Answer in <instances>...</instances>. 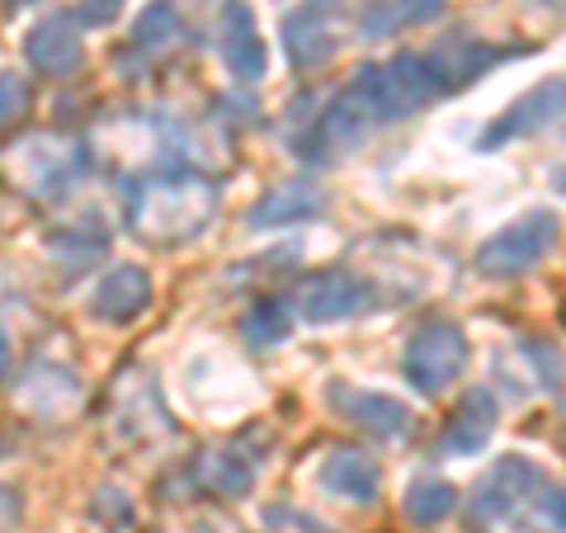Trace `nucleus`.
<instances>
[{"label":"nucleus","mask_w":566,"mask_h":533,"mask_svg":"<svg viewBox=\"0 0 566 533\" xmlns=\"http://www.w3.org/2000/svg\"><path fill=\"white\" fill-rule=\"evenodd\" d=\"M212 212H218V185L189 166H161L128 189V227L161 251L203 237Z\"/></svg>","instance_id":"1"},{"label":"nucleus","mask_w":566,"mask_h":533,"mask_svg":"<svg viewBox=\"0 0 566 533\" xmlns=\"http://www.w3.org/2000/svg\"><path fill=\"white\" fill-rule=\"evenodd\" d=\"M6 175L29 199L66 203L91 175V151L66 133H24L14 147H6Z\"/></svg>","instance_id":"2"},{"label":"nucleus","mask_w":566,"mask_h":533,"mask_svg":"<svg viewBox=\"0 0 566 533\" xmlns=\"http://www.w3.org/2000/svg\"><path fill=\"white\" fill-rule=\"evenodd\" d=\"M354 85L364 91L368 109H374L378 123L411 118L439 95L420 52H397V58H387V62H368V66L354 71Z\"/></svg>","instance_id":"3"},{"label":"nucleus","mask_w":566,"mask_h":533,"mask_svg":"<svg viewBox=\"0 0 566 533\" xmlns=\"http://www.w3.org/2000/svg\"><path fill=\"white\" fill-rule=\"evenodd\" d=\"M557 237H562L557 212L528 208V212H520L515 222H505L491 241L476 245L472 264H476V274H486V279H520L528 270H538L543 255L557 245Z\"/></svg>","instance_id":"4"},{"label":"nucleus","mask_w":566,"mask_h":533,"mask_svg":"<svg viewBox=\"0 0 566 533\" xmlns=\"http://www.w3.org/2000/svg\"><path fill=\"white\" fill-rule=\"evenodd\" d=\"M468 368V331L449 322V316H434L424 322L401 354V378L416 387L420 397H439L444 387H453V378H463Z\"/></svg>","instance_id":"5"},{"label":"nucleus","mask_w":566,"mask_h":533,"mask_svg":"<svg viewBox=\"0 0 566 533\" xmlns=\"http://www.w3.org/2000/svg\"><path fill=\"white\" fill-rule=\"evenodd\" d=\"M374 128H378L374 109H368V100H364L359 85L349 81L345 91L322 109V118L312 123V133L297 142V151H303L307 166H335L340 156H349L354 147H359V142Z\"/></svg>","instance_id":"6"},{"label":"nucleus","mask_w":566,"mask_h":533,"mask_svg":"<svg viewBox=\"0 0 566 533\" xmlns=\"http://www.w3.org/2000/svg\"><path fill=\"white\" fill-rule=\"evenodd\" d=\"M566 137V76L553 81H538L534 91H524L510 109L491 123V128L476 137L482 151H495L505 142H520V137Z\"/></svg>","instance_id":"7"},{"label":"nucleus","mask_w":566,"mask_h":533,"mask_svg":"<svg viewBox=\"0 0 566 533\" xmlns=\"http://www.w3.org/2000/svg\"><path fill=\"white\" fill-rule=\"evenodd\" d=\"M349 14H359L349 0H307V6H297L283 20V48H289L293 66L297 71L326 66L345 43L340 20H349Z\"/></svg>","instance_id":"8"},{"label":"nucleus","mask_w":566,"mask_h":533,"mask_svg":"<svg viewBox=\"0 0 566 533\" xmlns=\"http://www.w3.org/2000/svg\"><path fill=\"white\" fill-rule=\"evenodd\" d=\"M543 487H547V472L534 463V458L505 453L501 463H495L482 482H476L472 510L482 514V520H520L524 524V514H528V505L538 501Z\"/></svg>","instance_id":"9"},{"label":"nucleus","mask_w":566,"mask_h":533,"mask_svg":"<svg viewBox=\"0 0 566 533\" xmlns=\"http://www.w3.org/2000/svg\"><path fill=\"white\" fill-rule=\"evenodd\" d=\"M374 307V289L349 274V270H322V274H307L303 289L293 293V312L312 326H335L345 316H359Z\"/></svg>","instance_id":"10"},{"label":"nucleus","mask_w":566,"mask_h":533,"mask_svg":"<svg viewBox=\"0 0 566 533\" xmlns=\"http://www.w3.org/2000/svg\"><path fill=\"white\" fill-rule=\"evenodd\" d=\"M515 52L510 48H495L486 39H468V33H453V39H439L430 52H424V66L434 76V91L449 95V91H463V85L482 81L495 62H510Z\"/></svg>","instance_id":"11"},{"label":"nucleus","mask_w":566,"mask_h":533,"mask_svg":"<svg viewBox=\"0 0 566 533\" xmlns=\"http://www.w3.org/2000/svg\"><path fill=\"white\" fill-rule=\"evenodd\" d=\"M147 307H151V274L142 264H114L91 293V316L104 326H133Z\"/></svg>","instance_id":"12"},{"label":"nucleus","mask_w":566,"mask_h":533,"mask_svg":"<svg viewBox=\"0 0 566 533\" xmlns=\"http://www.w3.org/2000/svg\"><path fill=\"white\" fill-rule=\"evenodd\" d=\"M24 52H29V62H33V66L48 71V76H66V71H76V66L85 62L81 20H76L71 10H52V14H43V20L29 29Z\"/></svg>","instance_id":"13"},{"label":"nucleus","mask_w":566,"mask_h":533,"mask_svg":"<svg viewBox=\"0 0 566 533\" xmlns=\"http://www.w3.org/2000/svg\"><path fill=\"white\" fill-rule=\"evenodd\" d=\"M222 62L241 85H255L270 71V52H264L255 10L245 0H227V10H222Z\"/></svg>","instance_id":"14"},{"label":"nucleus","mask_w":566,"mask_h":533,"mask_svg":"<svg viewBox=\"0 0 566 533\" xmlns=\"http://www.w3.org/2000/svg\"><path fill=\"white\" fill-rule=\"evenodd\" d=\"M316 487L335 501H349V505H374L378 491H382V468L368 458L364 449H331L316 468Z\"/></svg>","instance_id":"15"},{"label":"nucleus","mask_w":566,"mask_h":533,"mask_svg":"<svg viewBox=\"0 0 566 533\" xmlns=\"http://www.w3.org/2000/svg\"><path fill=\"white\" fill-rule=\"evenodd\" d=\"M495 425H501V406H495V397L486 393V387H472V393L458 401V411L449 420L444 439H439V453L444 458H468V453H482Z\"/></svg>","instance_id":"16"},{"label":"nucleus","mask_w":566,"mask_h":533,"mask_svg":"<svg viewBox=\"0 0 566 533\" xmlns=\"http://www.w3.org/2000/svg\"><path fill=\"white\" fill-rule=\"evenodd\" d=\"M331 397H335V406L345 411V420H354L359 430L378 435V439H406V435H411V425H416V416L406 411L397 397H387V393H359V387H335Z\"/></svg>","instance_id":"17"},{"label":"nucleus","mask_w":566,"mask_h":533,"mask_svg":"<svg viewBox=\"0 0 566 533\" xmlns=\"http://www.w3.org/2000/svg\"><path fill=\"white\" fill-rule=\"evenodd\" d=\"M326 212V194L316 185H279L270 189L264 199L245 212V227H255V232H270V227H297V222H312Z\"/></svg>","instance_id":"18"},{"label":"nucleus","mask_w":566,"mask_h":533,"mask_svg":"<svg viewBox=\"0 0 566 533\" xmlns=\"http://www.w3.org/2000/svg\"><path fill=\"white\" fill-rule=\"evenodd\" d=\"M180 39H185L180 10H175L170 0H151V6L137 14L128 52H133L137 62H161V58H170V52L180 48Z\"/></svg>","instance_id":"19"},{"label":"nucleus","mask_w":566,"mask_h":533,"mask_svg":"<svg viewBox=\"0 0 566 533\" xmlns=\"http://www.w3.org/2000/svg\"><path fill=\"white\" fill-rule=\"evenodd\" d=\"M458 505V491L449 482H434V477H420V482H411V491H406V520L420 524V529H434L439 520H449Z\"/></svg>","instance_id":"20"},{"label":"nucleus","mask_w":566,"mask_h":533,"mask_svg":"<svg viewBox=\"0 0 566 533\" xmlns=\"http://www.w3.org/2000/svg\"><path fill=\"white\" fill-rule=\"evenodd\" d=\"M241 335H245L251 345H260V349L289 341V302H279V297L251 302V307H245V316H241Z\"/></svg>","instance_id":"21"},{"label":"nucleus","mask_w":566,"mask_h":533,"mask_svg":"<svg viewBox=\"0 0 566 533\" xmlns=\"http://www.w3.org/2000/svg\"><path fill=\"white\" fill-rule=\"evenodd\" d=\"M255 468H260V453H255V458H241V449H218L212 458H203V477H208V482L218 487L222 495L251 491Z\"/></svg>","instance_id":"22"},{"label":"nucleus","mask_w":566,"mask_h":533,"mask_svg":"<svg viewBox=\"0 0 566 533\" xmlns=\"http://www.w3.org/2000/svg\"><path fill=\"white\" fill-rule=\"evenodd\" d=\"M524 529H534V533H566V487L547 482V487L538 491V501L528 505Z\"/></svg>","instance_id":"23"},{"label":"nucleus","mask_w":566,"mask_h":533,"mask_svg":"<svg viewBox=\"0 0 566 533\" xmlns=\"http://www.w3.org/2000/svg\"><path fill=\"white\" fill-rule=\"evenodd\" d=\"M24 109H29V81L20 71H0V128L14 123Z\"/></svg>","instance_id":"24"},{"label":"nucleus","mask_w":566,"mask_h":533,"mask_svg":"<svg viewBox=\"0 0 566 533\" xmlns=\"http://www.w3.org/2000/svg\"><path fill=\"white\" fill-rule=\"evenodd\" d=\"M264 524H270L274 533H326V524L316 520V514L293 510V505H270L264 510Z\"/></svg>","instance_id":"25"},{"label":"nucleus","mask_w":566,"mask_h":533,"mask_svg":"<svg viewBox=\"0 0 566 533\" xmlns=\"http://www.w3.org/2000/svg\"><path fill=\"white\" fill-rule=\"evenodd\" d=\"M439 10H444V0H397V6L387 10V29H416V24H430Z\"/></svg>","instance_id":"26"},{"label":"nucleus","mask_w":566,"mask_h":533,"mask_svg":"<svg viewBox=\"0 0 566 533\" xmlns=\"http://www.w3.org/2000/svg\"><path fill=\"white\" fill-rule=\"evenodd\" d=\"M123 6H128V0H81V6H76V20H81L85 29H104V24L118 20Z\"/></svg>","instance_id":"27"},{"label":"nucleus","mask_w":566,"mask_h":533,"mask_svg":"<svg viewBox=\"0 0 566 533\" xmlns=\"http://www.w3.org/2000/svg\"><path fill=\"white\" fill-rule=\"evenodd\" d=\"M6 368H10V331L0 326V373H6Z\"/></svg>","instance_id":"28"},{"label":"nucleus","mask_w":566,"mask_h":533,"mask_svg":"<svg viewBox=\"0 0 566 533\" xmlns=\"http://www.w3.org/2000/svg\"><path fill=\"white\" fill-rule=\"evenodd\" d=\"M538 6H547V10H566V0H538Z\"/></svg>","instance_id":"29"},{"label":"nucleus","mask_w":566,"mask_h":533,"mask_svg":"<svg viewBox=\"0 0 566 533\" xmlns=\"http://www.w3.org/2000/svg\"><path fill=\"white\" fill-rule=\"evenodd\" d=\"M14 6H29V0H10V10H14Z\"/></svg>","instance_id":"30"}]
</instances>
